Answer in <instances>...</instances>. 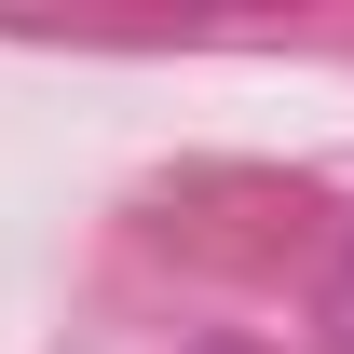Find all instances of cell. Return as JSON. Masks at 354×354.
Wrapping results in <instances>:
<instances>
[{"mask_svg": "<svg viewBox=\"0 0 354 354\" xmlns=\"http://www.w3.org/2000/svg\"><path fill=\"white\" fill-rule=\"evenodd\" d=\"M327 341L354 354V245H341V272H327Z\"/></svg>", "mask_w": 354, "mask_h": 354, "instance_id": "6da1fadb", "label": "cell"}]
</instances>
